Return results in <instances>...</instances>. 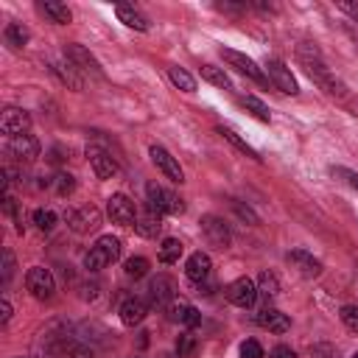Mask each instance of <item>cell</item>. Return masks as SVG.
Returning <instances> with one entry per match:
<instances>
[{"label": "cell", "instance_id": "1", "mask_svg": "<svg viewBox=\"0 0 358 358\" xmlns=\"http://www.w3.org/2000/svg\"><path fill=\"white\" fill-rule=\"evenodd\" d=\"M296 56H299V62L305 64V70H308V76L324 90V92H330V95H347V90H344V84L327 70V64H324V59H322V53H319V48L313 45V42H302L299 48H296Z\"/></svg>", "mask_w": 358, "mask_h": 358}, {"label": "cell", "instance_id": "2", "mask_svg": "<svg viewBox=\"0 0 358 358\" xmlns=\"http://www.w3.org/2000/svg\"><path fill=\"white\" fill-rule=\"evenodd\" d=\"M120 252H123L120 238H115V235H101V238L95 241V246L84 255V268H87V271H101L103 266L115 263V260L120 257Z\"/></svg>", "mask_w": 358, "mask_h": 358}, {"label": "cell", "instance_id": "3", "mask_svg": "<svg viewBox=\"0 0 358 358\" xmlns=\"http://www.w3.org/2000/svg\"><path fill=\"white\" fill-rule=\"evenodd\" d=\"M145 196H148V207L157 210L159 215H179V213H185L182 199H179L176 193L165 190V187L157 185V182H148V185H145Z\"/></svg>", "mask_w": 358, "mask_h": 358}, {"label": "cell", "instance_id": "4", "mask_svg": "<svg viewBox=\"0 0 358 358\" xmlns=\"http://www.w3.org/2000/svg\"><path fill=\"white\" fill-rule=\"evenodd\" d=\"M25 285H28V291H31L36 299H42V302L50 299L53 291H56V280H53L50 268H45V266H31L28 274H25Z\"/></svg>", "mask_w": 358, "mask_h": 358}, {"label": "cell", "instance_id": "5", "mask_svg": "<svg viewBox=\"0 0 358 358\" xmlns=\"http://www.w3.org/2000/svg\"><path fill=\"white\" fill-rule=\"evenodd\" d=\"M266 73H268V81H271L280 92H285V95H296V92H299V84H296L291 67H285V62L268 59V62H266Z\"/></svg>", "mask_w": 358, "mask_h": 358}, {"label": "cell", "instance_id": "6", "mask_svg": "<svg viewBox=\"0 0 358 358\" xmlns=\"http://www.w3.org/2000/svg\"><path fill=\"white\" fill-rule=\"evenodd\" d=\"M67 227H70L73 232H78V235H87V232L98 229V227H101V213H98V207L84 204V207L70 210V213H67Z\"/></svg>", "mask_w": 358, "mask_h": 358}, {"label": "cell", "instance_id": "7", "mask_svg": "<svg viewBox=\"0 0 358 358\" xmlns=\"http://www.w3.org/2000/svg\"><path fill=\"white\" fill-rule=\"evenodd\" d=\"M106 213H109V218H112L115 224H120V227H134V221H137L134 201H131L129 196H123V193L109 196V201H106Z\"/></svg>", "mask_w": 358, "mask_h": 358}, {"label": "cell", "instance_id": "8", "mask_svg": "<svg viewBox=\"0 0 358 358\" xmlns=\"http://www.w3.org/2000/svg\"><path fill=\"white\" fill-rule=\"evenodd\" d=\"M0 129L8 137H20V134H25L31 129V115L25 109H20V106H6L0 112Z\"/></svg>", "mask_w": 358, "mask_h": 358}, {"label": "cell", "instance_id": "9", "mask_svg": "<svg viewBox=\"0 0 358 358\" xmlns=\"http://www.w3.org/2000/svg\"><path fill=\"white\" fill-rule=\"evenodd\" d=\"M201 232H204L207 243L215 246V249H227L229 241H232V232H229L227 221L218 218V215H204V218H201Z\"/></svg>", "mask_w": 358, "mask_h": 358}, {"label": "cell", "instance_id": "10", "mask_svg": "<svg viewBox=\"0 0 358 358\" xmlns=\"http://www.w3.org/2000/svg\"><path fill=\"white\" fill-rule=\"evenodd\" d=\"M257 296H260L257 294V285L249 277H238V280H232L227 285V299L232 305H238V308H252L257 302Z\"/></svg>", "mask_w": 358, "mask_h": 358}, {"label": "cell", "instance_id": "11", "mask_svg": "<svg viewBox=\"0 0 358 358\" xmlns=\"http://www.w3.org/2000/svg\"><path fill=\"white\" fill-rule=\"evenodd\" d=\"M8 157H14L17 162H34L39 157V140L31 137V134H20V137H8V145H6Z\"/></svg>", "mask_w": 358, "mask_h": 358}, {"label": "cell", "instance_id": "12", "mask_svg": "<svg viewBox=\"0 0 358 358\" xmlns=\"http://www.w3.org/2000/svg\"><path fill=\"white\" fill-rule=\"evenodd\" d=\"M221 56L238 70V73H243L246 78H252V81H257V84H266V76H263V70L255 64V59H249L246 53H238V50H229V48H221Z\"/></svg>", "mask_w": 358, "mask_h": 358}, {"label": "cell", "instance_id": "13", "mask_svg": "<svg viewBox=\"0 0 358 358\" xmlns=\"http://www.w3.org/2000/svg\"><path fill=\"white\" fill-rule=\"evenodd\" d=\"M148 296H151V305L154 308H168L173 299H176V282L165 274H157L148 285Z\"/></svg>", "mask_w": 358, "mask_h": 358}, {"label": "cell", "instance_id": "14", "mask_svg": "<svg viewBox=\"0 0 358 358\" xmlns=\"http://www.w3.org/2000/svg\"><path fill=\"white\" fill-rule=\"evenodd\" d=\"M64 59H70L78 70H84V73H92L95 78H103V70H101V64H98V59L87 50V48H81V45H67L64 48Z\"/></svg>", "mask_w": 358, "mask_h": 358}, {"label": "cell", "instance_id": "15", "mask_svg": "<svg viewBox=\"0 0 358 358\" xmlns=\"http://www.w3.org/2000/svg\"><path fill=\"white\" fill-rule=\"evenodd\" d=\"M87 159H90V165H92V171H95L98 179H109V176L117 173L115 157H112L106 148H101V145H90V148H87Z\"/></svg>", "mask_w": 358, "mask_h": 358}, {"label": "cell", "instance_id": "16", "mask_svg": "<svg viewBox=\"0 0 358 358\" xmlns=\"http://www.w3.org/2000/svg\"><path fill=\"white\" fill-rule=\"evenodd\" d=\"M148 154H151V162H154V165H157V168H159L171 182H179V185L185 182V173H182L179 162H176V159H173L162 145H151V148H148Z\"/></svg>", "mask_w": 358, "mask_h": 358}, {"label": "cell", "instance_id": "17", "mask_svg": "<svg viewBox=\"0 0 358 358\" xmlns=\"http://www.w3.org/2000/svg\"><path fill=\"white\" fill-rule=\"evenodd\" d=\"M145 313H148V302L140 299V296H126V299L120 302V322L129 324V327L140 324V322L145 319Z\"/></svg>", "mask_w": 358, "mask_h": 358}, {"label": "cell", "instance_id": "18", "mask_svg": "<svg viewBox=\"0 0 358 358\" xmlns=\"http://www.w3.org/2000/svg\"><path fill=\"white\" fill-rule=\"evenodd\" d=\"M288 263H291L302 277H319V274H322V263H319L313 255H308L305 249H291V252H288Z\"/></svg>", "mask_w": 358, "mask_h": 358}, {"label": "cell", "instance_id": "19", "mask_svg": "<svg viewBox=\"0 0 358 358\" xmlns=\"http://www.w3.org/2000/svg\"><path fill=\"white\" fill-rule=\"evenodd\" d=\"M210 268H213V263H210V257H207L204 252H193V255L187 257V263H185L187 280H193V282H199V285L210 277Z\"/></svg>", "mask_w": 358, "mask_h": 358}, {"label": "cell", "instance_id": "20", "mask_svg": "<svg viewBox=\"0 0 358 358\" xmlns=\"http://www.w3.org/2000/svg\"><path fill=\"white\" fill-rule=\"evenodd\" d=\"M257 324L266 327V330H271V333H285V330L291 327V319H288L285 313H280L277 308L266 305V308L257 313Z\"/></svg>", "mask_w": 358, "mask_h": 358}, {"label": "cell", "instance_id": "21", "mask_svg": "<svg viewBox=\"0 0 358 358\" xmlns=\"http://www.w3.org/2000/svg\"><path fill=\"white\" fill-rule=\"evenodd\" d=\"M115 14H117V20L126 25V28H134V31H148V17L140 11V8H134V6H126V3H120L117 8H115Z\"/></svg>", "mask_w": 358, "mask_h": 358}, {"label": "cell", "instance_id": "22", "mask_svg": "<svg viewBox=\"0 0 358 358\" xmlns=\"http://www.w3.org/2000/svg\"><path fill=\"white\" fill-rule=\"evenodd\" d=\"M134 229L143 235V238H157L159 232H162V215L157 213V210H145V213H140L137 215V221H134Z\"/></svg>", "mask_w": 358, "mask_h": 358}, {"label": "cell", "instance_id": "23", "mask_svg": "<svg viewBox=\"0 0 358 358\" xmlns=\"http://www.w3.org/2000/svg\"><path fill=\"white\" fill-rule=\"evenodd\" d=\"M165 310H171V319H176V322H182L185 327H196L199 322H201V313H199V308H193V305H187V302H171Z\"/></svg>", "mask_w": 358, "mask_h": 358}, {"label": "cell", "instance_id": "24", "mask_svg": "<svg viewBox=\"0 0 358 358\" xmlns=\"http://www.w3.org/2000/svg\"><path fill=\"white\" fill-rule=\"evenodd\" d=\"M36 8H39L50 22H56V25H67V22L73 20V11H70L64 3H59V0H42Z\"/></svg>", "mask_w": 358, "mask_h": 358}, {"label": "cell", "instance_id": "25", "mask_svg": "<svg viewBox=\"0 0 358 358\" xmlns=\"http://www.w3.org/2000/svg\"><path fill=\"white\" fill-rule=\"evenodd\" d=\"M53 70L59 73V78L70 87V90H81L84 87V78L78 76V67L70 62V59H64V62H59V64H53Z\"/></svg>", "mask_w": 358, "mask_h": 358}, {"label": "cell", "instance_id": "26", "mask_svg": "<svg viewBox=\"0 0 358 358\" xmlns=\"http://www.w3.org/2000/svg\"><path fill=\"white\" fill-rule=\"evenodd\" d=\"M215 131H218V134H221L224 140H229V143H232V145H235L238 151H243L246 157H252L255 162H260V159H263V157L257 154V148H252V145H249L246 140H241V137H238V131H235V129H229V126H218Z\"/></svg>", "mask_w": 358, "mask_h": 358}, {"label": "cell", "instance_id": "27", "mask_svg": "<svg viewBox=\"0 0 358 358\" xmlns=\"http://www.w3.org/2000/svg\"><path fill=\"white\" fill-rule=\"evenodd\" d=\"M201 78L218 90H232V81L229 76L224 73V67H215V64H201Z\"/></svg>", "mask_w": 358, "mask_h": 358}, {"label": "cell", "instance_id": "28", "mask_svg": "<svg viewBox=\"0 0 358 358\" xmlns=\"http://www.w3.org/2000/svg\"><path fill=\"white\" fill-rule=\"evenodd\" d=\"M28 39H31V31H28L22 22H8V25H6V42H8L11 48H25Z\"/></svg>", "mask_w": 358, "mask_h": 358}, {"label": "cell", "instance_id": "29", "mask_svg": "<svg viewBox=\"0 0 358 358\" xmlns=\"http://www.w3.org/2000/svg\"><path fill=\"white\" fill-rule=\"evenodd\" d=\"M182 241L179 238H165L159 246V263H176L182 257Z\"/></svg>", "mask_w": 358, "mask_h": 358}, {"label": "cell", "instance_id": "30", "mask_svg": "<svg viewBox=\"0 0 358 358\" xmlns=\"http://www.w3.org/2000/svg\"><path fill=\"white\" fill-rule=\"evenodd\" d=\"M168 76H171V81H173L182 92H196V78H193L185 67H171V70H168Z\"/></svg>", "mask_w": 358, "mask_h": 358}, {"label": "cell", "instance_id": "31", "mask_svg": "<svg viewBox=\"0 0 358 358\" xmlns=\"http://www.w3.org/2000/svg\"><path fill=\"white\" fill-rule=\"evenodd\" d=\"M241 106L249 112V115H255L257 120H263V123H268V106L260 101V98H255V95H246V98H241Z\"/></svg>", "mask_w": 358, "mask_h": 358}, {"label": "cell", "instance_id": "32", "mask_svg": "<svg viewBox=\"0 0 358 358\" xmlns=\"http://www.w3.org/2000/svg\"><path fill=\"white\" fill-rule=\"evenodd\" d=\"M257 294L266 296V299H274V296L280 294V282H277V277H274L271 271H263V274L257 277Z\"/></svg>", "mask_w": 358, "mask_h": 358}, {"label": "cell", "instance_id": "33", "mask_svg": "<svg viewBox=\"0 0 358 358\" xmlns=\"http://www.w3.org/2000/svg\"><path fill=\"white\" fill-rule=\"evenodd\" d=\"M196 350H199V338H196L193 333H182V336L176 338V355H179V358H193Z\"/></svg>", "mask_w": 358, "mask_h": 358}, {"label": "cell", "instance_id": "34", "mask_svg": "<svg viewBox=\"0 0 358 358\" xmlns=\"http://www.w3.org/2000/svg\"><path fill=\"white\" fill-rule=\"evenodd\" d=\"M148 266H151V263H148L145 257H140V255H137V257H129V260H126L123 271H126V277L140 280V277H145V274H148Z\"/></svg>", "mask_w": 358, "mask_h": 358}, {"label": "cell", "instance_id": "35", "mask_svg": "<svg viewBox=\"0 0 358 358\" xmlns=\"http://www.w3.org/2000/svg\"><path fill=\"white\" fill-rule=\"evenodd\" d=\"M50 187H53L56 196H70V193L76 190V179H73L70 173H56V176L50 179Z\"/></svg>", "mask_w": 358, "mask_h": 358}, {"label": "cell", "instance_id": "36", "mask_svg": "<svg viewBox=\"0 0 358 358\" xmlns=\"http://www.w3.org/2000/svg\"><path fill=\"white\" fill-rule=\"evenodd\" d=\"M34 224H36V229L50 232L56 227V213L48 210V207H39V210H34Z\"/></svg>", "mask_w": 358, "mask_h": 358}, {"label": "cell", "instance_id": "37", "mask_svg": "<svg viewBox=\"0 0 358 358\" xmlns=\"http://www.w3.org/2000/svg\"><path fill=\"white\" fill-rule=\"evenodd\" d=\"M14 268H17V263H14V252L6 246V249H3V285H8V282H11Z\"/></svg>", "mask_w": 358, "mask_h": 358}, {"label": "cell", "instance_id": "38", "mask_svg": "<svg viewBox=\"0 0 358 358\" xmlns=\"http://www.w3.org/2000/svg\"><path fill=\"white\" fill-rule=\"evenodd\" d=\"M330 173H333V176H338V179H344L350 187H355V190H358V173H355V171L341 168V165H333V168H330Z\"/></svg>", "mask_w": 358, "mask_h": 358}, {"label": "cell", "instance_id": "39", "mask_svg": "<svg viewBox=\"0 0 358 358\" xmlns=\"http://www.w3.org/2000/svg\"><path fill=\"white\" fill-rule=\"evenodd\" d=\"M341 322H344L350 330L358 333V305H344V308H341Z\"/></svg>", "mask_w": 358, "mask_h": 358}, {"label": "cell", "instance_id": "40", "mask_svg": "<svg viewBox=\"0 0 358 358\" xmlns=\"http://www.w3.org/2000/svg\"><path fill=\"white\" fill-rule=\"evenodd\" d=\"M241 358H263V347L255 338H246L241 344Z\"/></svg>", "mask_w": 358, "mask_h": 358}, {"label": "cell", "instance_id": "41", "mask_svg": "<svg viewBox=\"0 0 358 358\" xmlns=\"http://www.w3.org/2000/svg\"><path fill=\"white\" fill-rule=\"evenodd\" d=\"M310 358H338V350L333 344H313L310 347Z\"/></svg>", "mask_w": 358, "mask_h": 358}, {"label": "cell", "instance_id": "42", "mask_svg": "<svg viewBox=\"0 0 358 358\" xmlns=\"http://www.w3.org/2000/svg\"><path fill=\"white\" fill-rule=\"evenodd\" d=\"M229 204H232V210H235V213H238L243 221H249V224H257V215L252 213V207H246V204H243V201H238V199H232Z\"/></svg>", "mask_w": 358, "mask_h": 358}, {"label": "cell", "instance_id": "43", "mask_svg": "<svg viewBox=\"0 0 358 358\" xmlns=\"http://www.w3.org/2000/svg\"><path fill=\"white\" fill-rule=\"evenodd\" d=\"M78 296L81 299H95L98 296V282H81L78 285Z\"/></svg>", "mask_w": 358, "mask_h": 358}, {"label": "cell", "instance_id": "44", "mask_svg": "<svg viewBox=\"0 0 358 358\" xmlns=\"http://www.w3.org/2000/svg\"><path fill=\"white\" fill-rule=\"evenodd\" d=\"M268 358H296V352H294L291 347H285V344H277V347L268 352Z\"/></svg>", "mask_w": 358, "mask_h": 358}, {"label": "cell", "instance_id": "45", "mask_svg": "<svg viewBox=\"0 0 358 358\" xmlns=\"http://www.w3.org/2000/svg\"><path fill=\"white\" fill-rule=\"evenodd\" d=\"M338 8H341L344 14H350V17L358 22V0H341V3H338Z\"/></svg>", "mask_w": 358, "mask_h": 358}, {"label": "cell", "instance_id": "46", "mask_svg": "<svg viewBox=\"0 0 358 358\" xmlns=\"http://www.w3.org/2000/svg\"><path fill=\"white\" fill-rule=\"evenodd\" d=\"M8 319H11V302H8V299H3V302H0V322L6 324Z\"/></svg>", "mask_w": 358, "mask_h": 358}, {"label": "cell", "instance_id": "47", "mask_svg": "<svg viewBox=\"0 0 358 358\" xmlns=\"http://www.w3.org/2000/svg\"><path fill=\"white\" fill-rule=\"evenodd\" d=\"M157 358H179V355H176V352H159Z\"/></svg>", "mask_w": 358, "mask_h": 358}, {"label": "cell", "instance_id": "48", "mask_svg": "<svg viewBox=\"0 0 358 358\" xmlns=\"http://www.w3.org/2000/svg\"><path fill=\"white\" fill-rule=\"evenodd\" d=\"M352 358H358V352H355V355H352Z\"/></svg>", "mask_w": 358, "mask_h": 358}]
</instances>
